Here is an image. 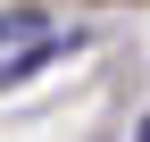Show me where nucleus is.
<instances>
[{
    "instance_id": "obj_1",
    "label": "nucleus",
    "mask_w": 150,
    "mask_h": 142,
    "mask_svg": "<svg viewBox=\"0 0 150 142\" xmlns=\"http://www.w3.org/2000/svg\"><path fill=\"white\" fill-rule=\"evenodd\" d=\"M42 42H50V25H42V17H33V9H8V17H0V75H8L17 59H33Z\"/></svg>"
},
{
    "instance_id": "obj_2",
    "label": "nucleus",
    "mask_w": 150,
    "mask_h": 142,
    "mask_svg": "<svg viewBox=\"0 0 150 142\" xmlns=\"http://www.w3.org/2000/svg\"><path fill=\"white\" fill-rule=\"evenodd\" d=\"M134 142H150V117H142V126H134Z\"/></svg>"
}]
</instances>
